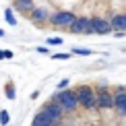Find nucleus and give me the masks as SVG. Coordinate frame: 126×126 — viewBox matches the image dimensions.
<instances>
[{"label": "nucleus", "instance_id": "nucleus-1", "mask_svg": "<svg viewBox=\"0 0 126 126\" xmlns=\"http://www.w3.org/2000/svg\"><path fill=\"white\" fill-rule=\"evenodd\" d=\"M77 99L79 106L85 110H97V91L89 85H83L77 89Z\"/></svg>", "mask_w": 126, "mask_h": 126}, {"label": "nucleus", "instance_id": "nucleus-2", "mask_svg": "<svg viewBox=\"0 0 126 126\" xmlns=\"http://www.w3.org/2000/svg\"><path fill=\"white\" fill-rule=\"evenodd\" d=\"M54 99H58L60 106L64 108V112H75V110L79 108V99H77V91H72V89H60L58 93L54 95Z\"/></svg>", "mask_w": 126, "mask_h": 126}, {"label": "nucleus", "instance_id": "nucleus-3", "mask_svg": "<svg viewBox=\"0 0 126 126\" xmlns=\"http://www.w3.org/2000/svg\"><path fill=\"white\" fill-rule=\"evenodd\" d=\"M75 19L77 17L70 13V10H56L54 15H50V25L52 27H58V29H64V27L68 29Z\"/></svg>", "mask_w": 126, "mask_h": 126}, {"label": "nucleus", "instance_id": "nucleus-4", "mask_svg": "<svg viewBox=\"0 0 126 126\" xmlns=\"http://www.w3.org/2000/svg\"><path fill=\"white\" fill-rule=\"evenodd\" d=\"M114 108V93L108 89V85L97 87V110H112Z\"/></svg>", "mask_w": 126, "mask_h": 126}, {"label": "nucleus", "instance_id": "nucleus-5", "mask_svg": "<svg viewBox=\"0 0 126 126\" xmlns=\"http://www.w3.org/2000/svg\"><path fill=\"white\" fill-rule=\"evenodd\" d=\"M68 31H70V33H87V35L95 33V31H93V23H91V19H89V17H77L70 23Z\"/></svg>", "mask_w": 126, "mask_h": 126}, {"label": "nucleus", "instance_id": "nucleus-6", "mask_svg": "<svg viewBox=\"0 0 126 126\" xmlns=\"http://www.w3.org/2000/svg\"><path fill=\"white\" fill-rule=\"evenodd\" d=\"M114 110H116L118 116H126V87L120 85L116 87V93H114Z\"/></svg>", "mask_w": 126, "mask_h": 126}, {"label": "nucleus", "instance_id": "nucleus-7", "mask_svg": "<svg viewBox=\"0 0 126 126\" xmlns=\"http://www.w3.org/2000/svg\"><path fill=\"white\" fill-rule=\"evenodd\" d=\"M56 124H60V118L52 116V114L46 112L44 108H41L37 112V116L33 118V126H56Z\"/></svg>", "mask_w": 126, "mask_h": 126}, {"label": "nucleus", "instance_id": "nucleus-8", "mask_svg": "<svg viewBox=\"0 0 126 126\" xmlns=\"http://www.w3.org/2000/svg\"><path fill=\"white\" fill-rule=\"evenodd\" d=\"M91 23H93V31H95L97 35H108L110 31H114V29H112V23H110L108 19L93 17V19H91Z\"/></svg>", "mask_w": 126, "mask_h": 126}, {"label": "nucleus", "instance_id": "nucleus-9", "mask_svg": "<svg viewBox=\"0 0 126 126\" xmlns=\"http://www.w3.org/2000/svg\"><path fill=\"white\" fill-rule=\"evenodd\" d=\"M44 110H46V112H50L52 116H56V118H62V116L66 114V112H64V108L60 106L58 99H52V101H48V103L44 106Z\"/></svg>", "mask_w": 126, "mask_h": 126}, {"label": "nucleus", "instance_id": "nucleus-10", "mask_svg": "<svg viewBox=\"0 0 126 126\" xmlns=\"http://www.w3.org/2000/svg\"><path fill=\"white\" fill-rule=\"evenodd\" d=\"M29 19L33 21V23L41 25V23H46V21H50V15H48V10H46V8H33L29 13Z\"/></svg>", "mask_w": 126, "mask_h": 126}, {"label": "nucleus", "instance_id": "nucleus-11", "mask_svg": "<svg viewBox=\"0 0 126 126\" xmlns=\"http://www.w3.org/2000/svg\"><path fill=\"white\" fill-rule=\"evenodd\" d=\"M112 29L114 31H126V15H116V17H112Z\"/></svg>", "mask_w": 126, "mask_h": 126}, {"label": "nucleus", "instance_id": "nucleus-12", "mask_svg": "<svg viewBox=\"0 0 126 126\" xmlns=\"http://www.w3.org/2000/svg\"><path fill=\"white\" fill-rule=\"evenodd\" d=\"M15 8L21 10V13H31L35 8L33 0H15Z\"/></svg>", "mask_w": 126, "mask_h": 126}, {"label": "nucleus", "instance_id": "nucleus-13", "mask_svg": "<svg viewBox=\"0 0 126 126\" xmlns=\"http://www.w3.org/2000/svg\"><path fill=\"white\" fill-rule=\"evenodd\" d=\"M4 19H6V23L13 25V27L17 25V19H15V15H13V8H6V10H4Z\"/></svg>", "mask_w": 126, "mask_h": 126}, {"label": "nucleus", "instance_id": "nucleus-14", "mask_svg": "<svg viewBox=\"0 0 126 126\" xmlns=\"http://www.w3.org/2000/svg\"><path fill=\"white\" fill-rule=\"evenodd\" d=\"M70 52H72V54H77V56H91L93 54V52L87 50V48H72Z\"/></svg>", "mask_w": 126, "mask_h": 126}, {"label": "nucleus", "instance_id": "nucleus-15", "mask_svg": "<svg viewBox=\"0 0 126 126\" xmlns=\"http://www.w3.org/2000/svg\"><path fill=\"white\" fill-rule=\"evenodd\" d=\"M4 91H6V95H8V99H15V97H17V91H15V87L10 85V83H8L6 87H4Z\"/></svg>", "mask_w": 126, "mask_h": 126}, {"label": "nucleus", "instance_id": "nucleus-16", "mask_svg": "<svg viewBox=\"0 0 126 126\" xmlns=\"http://www.w3.org/2000/svg\"><path fill=\"white\" fill-rule=\"evenodd\" d=\"M8 122H10V114L6 110H2V112H0V124H8Z\"/></svg>", "mask_w": 126, "mask_h": 126}, {"label": "nucleus", "instance_id": "nucleus-17", "mask_svg": "<svg viewBox=\"0 0 126 126\" xmlns=\"http://www.w3.org/2000/svg\"><path fill=\"white\" fill-rule=\"evenodd\" d=\"M72 56V52H66V54H52V58L54 60H68Z\"/></svg>", "mask_w": 126, "mask_h": 126}, {"label": "nucleus", "instance_id": "nucleus-18", "mask_svg": "<svg viewBox=\"0 0 126 126\" xmlns=\"http://www.w3.org/2000/svg\"><path fill=\"white\" fill-rule=\"evenodd\" d=\"M4 58H13V52L10 50H0V60H4Z\"/></svg>", "mask_w": 126, "mask_h": 126}, {"label": "nucleus", "instance_id": "nucleus-19", "mask_svg": "<svg viewBox=\"0 0 126 126\" xmlns=\"http://www.w3.org/2000/svg\"><path fill=\"white\" fill-rule=\"evenodd\" d=\"M48 44H50V46H60V44H62V37H50Z\"/></svg>", "mask_w": 126, "mask_h": 126}, {"label": "nucleus", "instance_id": "nucleus-20", "mask_svg": "<svg viewBox=\"0 0 126 126\" xmlns=\"http://www.w3.org/2000/svg\"><path fill=\"white\" fill-rule=\"evenodd\" d=\"M68 85H70V81H68V79H62V81L58 83V91H60V89H66Z\"/></svg>", "mask_w": 126, "mask_h": 126}, {"label": "nucleus", "instance_id": "nucleus-21", "mask_svg": "<svg viewBox=\"0 0 126 126\" xmlns=\"http://www.w3.org/2000/svg\"><path fill=\"white\" fill-rule=\"evenodd\" d=\"M37 52H39V54H44V56H48V54H50V50H48V48H37Z\"/></svg>", "mask_w": 126, "mask_h": 126}, {"label": "nucleus", "instance_id": "nucleus-22", "mask_svg": "<svg viewBox=\"0 0 126 126\" xmlns=\"http://www.w3.org/2000/svg\"><path fill=\"white\" fill-rule=\"evenodd\" d=\"M0 37H4V31H2V29H0Z\"/></svg>", "mask_w": 126, "mask_h": 126}]
</instances>
